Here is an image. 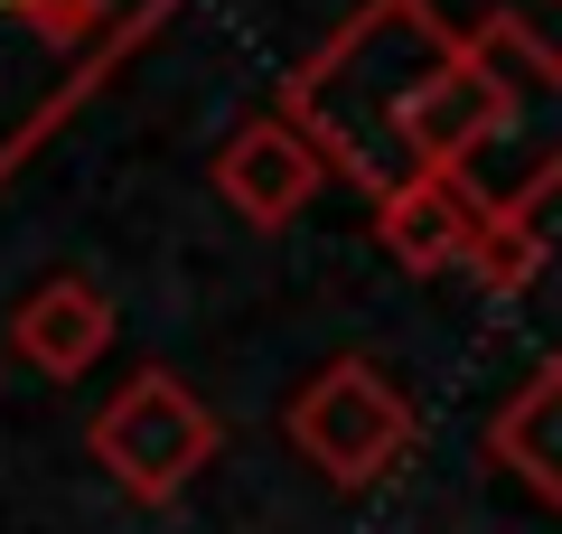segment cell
I'll return each mask as SVG.
<instances>
[{
	"label": "cell",
	"mask_w": 562,
	"mask_h": 534,
	"mask_svg": "<svg viewBox=\"0 0 562 534\" xmlns=\"http://www.w3.org/2000/svg\"><path fill=\"white\" fill-rule=\"evenodd\" d=\"M94 450H103V469H113L140 507H160V497H179V478L216 450V422H206V403L179 394L169 376H140L132 394L94 422Z\"/></svg>",
	"instance_id": "6da1fadb"
},
{
	"label": "cell",
	"mask_w": 562,
	"mask_h": 534,
	"mask_svg": "<svg viewBox=\"0 0 562 534\" xmlns=\"http://www.w3.org/2000/svg\"><path fill=\"white\" fill-rule=\"evenodd\" d=\"M403 432H413V422H403V403L384 394L366 366H328V376L291 403V441H301L328 478H347V488H366V478L403 450Z\"/></svg>",
	"instance_id": "7a4b0ae2"
},
{
	"label": "cell",
	"mask_w": 562,
	"mask_h": 534,
	"mask_svg": "<svg viewBox=\"0 0 562 534\" xmlns=\"http://www.w3.org/2000/svg\"><path fill=\"white\" fill-rule=\"evenodd\" d=\"M384 235H394V254H413V263H450L469 244V207H450L441 188H394V207H384Z\"/></svg>",
	"instance_id": "5b68a950"
},
{
	"label": "cell",
	"mask_w": 562,
	"mask_h": 534,
	"mask_svg": "<svg viewBox=\"0 0 562 534\" xmlns=\"http://www.w3.org/2000/svg\"><path fill=\"white\" fill-rule=\"evenodd\" d=\"M103 337H113V310H103L94 281H76V272H57V281H47V291L20 310V347L38 356L47 376H76V366H94Z\"/></svg>",
	"instance_id": "3957f363"
},
{
	"label": "cell",
	"mask_w": 562,
	"mask_h": 534,
	"mask_svg": "<svg viewBox=\"0 0 562 534\" xmlns=\"http://www.w3.org/2000/svg\"><path fill=\"white\" fill-rule=\"evenodd\" d=\"M216 178H225V198H235L244 216H262V225H272V216H291V207L310 198L319 159H310L291 132H281V122H254V132H244L235 151H225V169H216Z\"/></svg>",
	"instance_id": "277c9868"
}]
</instances>
